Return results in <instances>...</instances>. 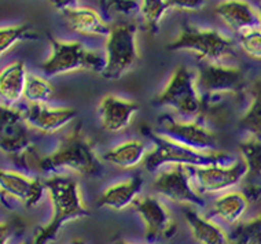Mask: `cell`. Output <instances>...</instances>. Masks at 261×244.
I'll return each mask as SVG.
<instances>
[{
    "label": "cell",
    "mask_w": 261,
    "mask_h": 244,
    "mask_svg": "<svg viewBox=\"0 0 261 244\" xmlns=\"http://www.w3.org/2000/svg\"><path fill=\"white\" fill-rule=\"evenodd\" d=\"M18 161L21 166L39 174H58L61 170H70L80 176L96 177L102 173V162L81 122L76 124L68 135L61 137L53 152L41 155L32 145Z\"/></svg>",
    "instance_id": "cell-1"
},
{
    "label": "cell",
    "mask_w": 261,
    "mask_h": 244,
    "mask_svg": "<svg viewBox=\"0 0 261 244\" xmlns=\"http://www.w3.org/2000/svg\"><path fill=\"white\" fill-rule=\"evenodd\" d=\"M45 191L50 198V221L37 228L32 244H50L58 237L59 232L68 222L88 217L87 208L79 182L72 177L63 174H53L44 180Z\"/></svg>",
    "instance_id": "cell-2"
},
{
    "label": "cell",
    "mask_w": 261,
    "mask_h": 244,
    "mask_svg": "<svg viewBox=\"0 0 261 244\" xmlns=\"http://www.w3.org/2000/svg\"><path fill=\"white\" fill-rule=\"evenodd\" d=\"M142 132L153 143V148L147 151L143 161L146 172L155 173L165 165H180L186 167H198L215 165V163H230L234 159L224 151H199L187 145L179 144L176 141L161 136L153 131V128L144 127Z\"/></svg>",
    "instance_id": "cell-3"
},
{
    "label": "cell",
    "mask_w": 261,
    "mask_h": 244,
    "mask_svg": "<svg viewBox=\"0 0 261 244\" xmlns=\"http://www.w3.org/2000/svg\"><path fill=\"white\" fill-rule=\"evenodd\" d=\"M167 50L193 52L198 56L199 62L223 64L225 59L235 55L237 44L232 39L216 29L185 25L179 36L167 45Z\"/></svg>",
    "instance_id": "cell-4"
},
{
    "label": "cell",
    "mask_w": 261,
    "mask_h": 244,
    "mask_svg": "<svg viewBox=\"0 0 261 244\" xmlns=\"http://www.w3.org/2000/svg\"><path fill=\"white\" fill-rule=\"evenodd\" d=\"M50 55L40 66L47 77H55L79 70L95 73H102L103 70L105 56L96 51L86 48L80 41H63L50 36Z\"/></svg>",
    "instance_id": "cell-5"
},
{
    "label": "cell",
    "mask_w": 261,
    "mask_h": 244,
    "mask_svg": "<svg viewBox=\"0 0 261 244\" xmlns=\"http://www.w3.org/2000/svg\"><path fill=\"white\" fill-rule=\"evenodd\" d=\"M105 66L100 76L105 80H118L139 59L138 26L135 23L122 22L112 26L105 44Z\"/></svg>",
    "instance_id": "cell-6"
},
{
    "label": "cell",
    "mask_w": 261,
    "mask_h": 244,
    "mask_svg": "<svg viewBox=\"0 0 261 244\" xmlns=\"http://www.w3.org/2000/svg\"><path fill=\"white\" fill-rule=\"evenodd\" d=\"M154 104L171 107L185 117H198L202 95L197 84V74L186 66H177L167 85L154 99Z\"/></svg>",
    "instance_id": "cell-7"
},
{
    "label": "cell",
    "mask_w": 261,
    "mask_h": 244,
    "mask_svg": "<svg viewBox=\"0 0 261 244\" xmlns=\"http://www.w3.org/2000/svg\"><path fill=\"white\" fill-rule=\"evenodd\" d=\"M155 133L199 151L216 149L217 136L202 121H179L171 115H161L153 128Z\"/></svg>",
    "instance_id": "cell-8"
},
{
    "label": "cell",
    "mask_w": 261,
    "mask_h": 244,
    "mask_svg": "<svg viewBox=\"0 0 261 244\" xmlns=\"http://www.w3.org/2000/svg\"><path fill=\"white\" fill-rule=\"evenodd\" d=\"M191 176L201 194L220 195L234 190L243 178L248 177V166L239 157L230 163L191 167Z\"/></svg>",
    "instance_id": "cell-9"
},
{
    "label": "cell",
    "mask_w": 261,
    "mask_h": 244,
    "mask_svg": "<svg viewBox=\"0 0 261 244\" xmlns=\"http://www.w3.org/2000/svg\"><path fill=\"white\" fill-rule=\"evenodd\" d=\"M197 84L203 96H237L246 86V74L235 66L199 62Z\"/></svg>",
    "instance_id": "cell-10"
},
{
    "label": "cell",
    "mask_w": 261,
    "mask_h": 244,
    "mask_svg": "<svg viewBox=\"0 0 261 244\" xmlns=\"http://www.w3.org/2000/svg\"><path fill=\"white\" fill-rule=\"evenodd\" d=\"M153 187L169 202L186 204L189 207L203 206L202 194L194 184L191 167L175 165L168 170H162L155 176Z\"/></svg>",
    "instance_id": "cell-11"
},
{
    "label": "cell",
    "mask_w": 261,
    "mask_h": 244,
    "mask_svg": "<svg viewBox=\"0 0 261 244\" xmlns=\"http://www.w3.org/2000/svg\"><path fill=\"white\" fill-rule=\"evenodd\" d=\"M134 208L138 212L144 225V236L150 244L165 241L175 237L177 232V224L167 204L155 196H142L134 203Z\"/></svg>",
    "instance_id": "cell-12"
},
{
    "label": "cell",
    "mask_w": 261,
    "mask_h": 244,
    "mask_svg": "<svg viewBox=\"0 0 261 244\" xmlns=\"http://www.w3.org/2000/svg\"><path fill=\"white\" fill-rule=\"evenodd\" d=\"M32 145L31 128L22 110L0 103V152L18 159Z\"/></svg>",
    "instance_id": "cell-13"
},
{
    "label": "cell",
    "mask_w": 261,
    "mask_h": 244,
    "mask_svg": "<svg viewBox=\"0 0 261 244\" xmlns=\"http://www.w3.org/2000/svg\"><path fill=\"white\" fill-rule=\"evenodd\" d=\"M0 190L3 195L13 198L25 207L37 206L47 192L44 181L15 170L3 169H0Z\"/></svg>",
    "instance_id": "cell-14"
},
{
    "label": "cell",
    "mask_w": 261,
    "mask_h": 244,
    "mask_svg": "<svg viewBox=\"0 0 261 244\" xmlns=\"http://www.w3.org/2000/svg\"><path fill=\"white\" fill-rule=\"evenodd\" d=\"M23 117L31 129L54 135L70 125L77 118V110L72 107H53L50 104H29L23 110Z\"/></svg>",
    "instance_id": "cell-15"
},
{
    "label": "cell",
    "mask_w": 261,
    "mask_h": 244,
    "mask_svg": "<svg viewBox=\"0 0 261 244\" xmlns=\"http://www.w3.org/2000/svg\"><path fill=\"white\" fill-rule=\"evenodd\" d=\"M140 106L135 100H128L116 95H106L100 100L99 113L102 128L110 133H117L129 127Z\"/></svg>",
    "instance_id": "cell-16"
},
{
    "label": "cell",
    "mask_w": 261,
    "mask_h": 244,
    "mask_svg": "<svg viewBox=\"0 0 261 244\" xmlns=\"http://www.w3.org/2000/svg\"><path fill=\"white\" fill-rule=\"evenodd\" d=\"M215 14L237 35L260 26L258 10L248 0H221L215 7Z\"/></svg>",
    "instance_id": "cell-17"
},
{
    "label": "cell",
    "mask_w": 261,
    "mask_h": 244,
    "mask_svg": "<svg viewBox=\"0 0 261 244\" xmlns=\"http://www.w3.org/2000/svg\"><path fill=\"white\" fill-rule=\"evenodd\" d=\"M143 182V177L140 174H135L130 178L116 182L103 191V194L100 195L96 202V206L113 211H124L134 206L136 199L139 198Z\"/></svg>",
    "instance_id": "cell-18"
},
{
    "label": "cell",
    "mask_w": 261,
    "mask_h": 244,
    "mask_svg": "<svg viewBox=\"0 0 261 244\" xmlns=\"http://www.w3.org/2000/svg\"><path fill=\"white\" fill-rule=\"evenodd\" d=\"M61 13L73 32L83 36L108 37L112 30V26L102 18V15L91 7L73 6Z\"/></svg>",
    "instance_id": "cell-19"
},
{
    "label": "cell",
    "mask_w": 261,
    "mask_h": 244,
    "mask_svg": "<svg viewBox=\"0 0 261 244\" xmlns=\"http://www.w3.org/2000/svg\"><path fill=\"white\" fill-rule=\"evenodd\" d=\"M28 72L22 60H15L0 70V103L14 107L23 98Z\"/></svg>",
    "instance_id": "cell-20"
},
{
    "label": "cell",
    "mask_w": 261,
    "mask_h": 244,
    "mask_svg": "<svg viewBox=\"0 0 261 244\" xmlns=\"http://www.w3.org/2000/svg\"><path fill=\"white\" fill-rule=\"evenodd\" d=\"M249 206H250V199L248 194L242 191L231 190L217 196L212 206V211L225 224L237 226L243 221Z\"/></svg>",
    "instance_id": "cell-21"
},
{
    "label": "cell",
    "mask_w": 261,
    "mask_h": 244,
    "mask_svg": "<svg viewBox=\"0 0 261 244\" xmlns=\"http://www.w3.org/2000/svg\"><path fill=\"white\" fill-rule=\"evenodd\" d=\"M185 218L198 244H231L230 233L211 218L198 214L191 207L185 212Z\"/></svg>",
    "instance_id": "cell-22"
},
{
    "label": "cell",
    "mask_w": 261,
    "mask_h": 244,
    "mask_svg": "<svg viewBox=\"0 0 261 244\" xmlns=\"http://www.w3.org/2000/svg\"><path fill=\"white\" fill-rule=\"evenodd\" d=\"M146 155L147 148L143 141L128 140L109 149L103 155V159L120 169H134L139 166L140 163H143Z\"/></svg>",
    "instance_id": "cell-23"
},
{
    "label": "cell",
    "mask_w": 261,
    "mask_h": 244,
    "mask_svg": "<svg viewBox=\"0 0 261 244\" xmlns=\"http://www.w3.org/2000/svg\"><path fill=\"white\" fill-rule=\"evenodd\" d=\"M250 102L239 118V128L249 137L261 141V77L257 78L250 88Z\"/></svg>",
    "instance_id": "cell-24"
},
{
    "label": "cell",
    "mask_w": 261,
    "mask_h": 244,
    "mask_svg": "<svg viewBox=\"0 0 261 244\" xmlns=\"http://www.w3.org/2000/svg\"><path fill=\"white\" fill-rule=\"evenodd\" d=\"M37 39H39L37 33L33 30L31 23L0 26V59L19 43L37 40Z\"/></svg>",
    "instance_id": "cell-25"
},
{
    "label": "cell",
    "mask_w": 261,
    "mask_h": 244,
    "mask_svg": "<svg viewBox=\"0 0 261 244\" xmlns=\"http://www.w3.org/2000/svg\"><path fill=\"white\" fill-rule=\"evenodd\" d=\"M54 94V88L47 78L29 74L28 73L27 84L23 90V99L29 104H47Z\"/></svg>",
    "instance_id": "cell-26"
},
{
    "label": "cell",
    "mask_w": 261,
    "mask_h": 244,
    "mask_svg": "<svg viewBox=\"0 0 261 244\" xmlns=\"http://www.w3.org/2000/svg\"><path fill=\"white\" fill-rule=\"evenodd\" d=\"M230 240L231 244H261V214L234 226Z\"/></svg>",
    "instance_id": "cell-27"
},
{
    "label": "cell",
    "mask_w": 261,
    "mask_h": 244,
    "mask_svg": "<svg viewBox=\"0 0 261 244\" xmlns=\"http://www.w3.org/2000/svg\"><path fill=\"white\" fill-rule=\"evenodd\" d=\"M169 11L167 0H142L140 14L143 17L146 26L151 33H157L160 23Z\"/></svg>",
    "instance_id": "cell-28"
},
{
    "label": "cell",
    "mask_w": 261,
    "mask_h": 244,
    "mask_svg": "<svg viewBox=\"0 0 261 244\" xmlns=\"http://www.w3.org/2000/svg\"><path fill=\"white\" fill-rule=\"evenodd\" d=\"M238 149L239 157L248 166V177H261V141L248 137Z\"/></svg>",
    "instance_id": "cell-29"
},
{
    "label": "cell",
    "mask_w": 261,
    "mask_h": 244,
    "mask_svg": "<svg viewBox=\"0 0 261 244\" xmlns=\"http://www.w3.org/2000/svg\"><path fill=\"white\" fill-rule=\"evenodd\" d=\"M241 50L254 60H261V26L252 27L238 35Z\"/></svg>",
    "instance_id": "cell-30"
},
{
    "label": "cell",
    "mask_w": 261,
    "mask_h": 244,
    "mask_svg": "<svg viewBox=\"0 0 261 244\" xmlns=\"http://www.w3.org/2000/svg\"><path fill=\"white\" fill-rule=\"evenodd\" d=\"M105 10L109 13L130 17L140 13V3H138L136 0H109Z\"/></svg>",
    "instance_id": "cell-31"
},
{
    "label": "cell",
    "mask_w": 261,
    "mask_h": 244,
    "mask_svg": "<svg viewBox=\"0 0 261 244\" xmlns=\"http://www.w3.org/2000/svg\"><path fill=\"white\" fill-rule=\"evenodd\" d=\"M167 5L169 10L195 13L206 6V0H167Z\"/></svg>",
    "instance_id": "cell-32"
},
{
    "label": "cell",
    "mask_w": 261,
    "mask_h": 244,
    "mask_svg": "<svg viewBox=\"0 0 261 244\" xmlns=\"http://www.w3.org/2000/svg\"><path fill=\"white\" fill-rule=\"evenodd\" d=\"M13 232V226L10 222H0V244H10Z\"/></svg>",
    "instance_id": "cell-33"
},
{
    "label": "cell",
    "mask_w": 261,
    "mask_h": 244,
    "mask_svg": "<svg viewBox=\"0 0 261 244\" xmlns=\"http://www.w3.org/2000/svg\"><path fill=\"white\" fill-rule=\"evenodd\" d=\"M53 5L57 10L62 11L65 9H69V7H73V6H77V0H53Z\"/></svg>",
    "instance_id": "cell-34"
},
{
    "label": "cell",
    "mask_w": 261,
    "mask_h": 244,
    "mask_svg": "<svg viewBox=\"0 0 261 244\" xmlns=\"http://www.w3.org/2000/svg\"><path fill=\"white\" fill-rule=\"evenodd\" d=\"M69 244H86V243H84V241L80 239H74V240H72V241H70Z\"/></svg>",
    "instance_id": "cell-35"
},
{
    "label": "cell",
    "mask_w": 261,
    "mask_h": 244,
    "mask_svg": "<svg viewBox=\"0 0 261 244\" xmlns=\"http://www.w3.org/2000/svg\"><path fill=\"white\" fill-rule=\"evenodd\" d=\"M108 2L109 0H99V3H100V6H102V9H106V6H108Z\"/></svg>",
    "instance_id": "cell-36"
},
{
    "label": "cell",
    "mask_w": 261,
    "mask_h": 244,
    "mask_svg": "<svg viewBox=\"0 0 261 244\" xmlns=\"http://www.w3.org/2000/svg\"><path fill=\"white\" fill-rule=\"evenodd\" d=\"M114 244H132V243H128V241H125V240H118V241H116Z\"/></svg>",
    "instance_id": "cell-37"
},
{
    "label": "cell",
    "mask_w": 261,
    "mask_h": 244,
    "mask_svg": "<svg viewBox=\"0 0 261 244\" xmlns=\"http://www.w3.org/2000/svg\"><path fill=\"white\" fill-rule=\"evenodd\" d=\"M257 10H258V18H260V26H261V5L257 7Z\"/></svg>",
    "instance_id": "cell-38"
},
{
    "label": "cell",
    "mask_w": 261,
    "mask_h": 244,
    "mask_svg": "<svg viewBox=\"0 0 261 244\" xmlns=\"http://www.w3.org/2000/svg\"><path fill=\"white\" fill-rule=\"evenodd\" d=\"M3 198V192H2V190H0V199Z\"/></svg>",
    "instance_id": "cell-39"
},
{
    "label": "cell",
    "mask_w": 261,
    "mask_h": 244,
    "mask_svg": "<svg viewBox=\"0 0 261 244\" xmlns=\"http://www.w3.org/2000/svg\"><path fill=\"white\" fill-rule=\"evenodd\" d=\"M19 244H29L28 241H22V243H19Z\"/></svg>",
    "instance_id": "cell-40"
}]
</instances>
